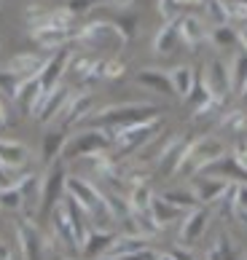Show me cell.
I'll list each match as a JSON object with an SVG mask.
<instances>
[{
  "label": "cell",
  "mask_w": 247,
  "mask_h": 260,
  "mask_svg": "<svg viewBox=\"0 0 247 260\" xmlns=\"http://www.w3.org/2000/svg\"><path fill=\"white\" fill-rule=\"evenodd\" d=\"M148 247V236L142 234H127V236H116V242L110 247V257H123L129 252H137V249H145Z\"/></svg>",
  "instance_id": "cell-26"
},
{
  "label": "cell",
  "mask_w": 247,
  "mask_h": 260,
  "mask_svg": "<svg viewBox=\"0 0 247 260\" xmlns=\"http://www.w3.org/2000/svg\"><path fill=\"white\" fill-rule=\"evenodd\" d=\"M210 217H212V209L204 207V204L191 209V212H186L183 225H180V247H191L196 239H202L207 225H210Z\"/></svg>",
  "instance_id": "cell-8"
},
{
  "label": "cell",
  "mask_w": 247,
  "mask_h": 260,
  "mask_svg": "<svg viewBox=\"0 0 247 260\" xmlns=\"http://www.w3.org/2000/svg\"><path fill=\"white\" fill-rule=\"evenodd\" d=\"M242 220H244V223H247V212H242Z\"/></svg>",
  "instance_id": "cell-54"
},
{
  "label": "cell",
  "mask_w": 247,
  "mask_h": 260,
  "mask_svg": "<svg viewBox=\"0 0 247 260\" xmlns=\"http://www.w3.org/2000/svg\"><path fill=\"white\" fill-rule=\"evenodd\" d=\"M204 75H207V81H210L212 94H215L218 100L226 102V97H229L231 89H234V83H231V67H226V62L215 59V62H210V67H207Z\"/></svg>",
  "instance_id": "cell-16"
},
{
  "label": "cell",
  "mask_w": 247,
  "mask_h": 260,
  "mask_svg": "<svg viewBox=\"0 0 247 260\" xmlns=\"http://www.w3.org/2000/svg\"><path fill=\"white\" fill-rule=\"evenodd\" d=\"M70 73L78 81H91V78H97V75H102V62L91 59V56H73Z\"/></svg>",
  "instance_id": "cell-27"
},
{
  "label": "cell",
  "mask_w": 247,
  "mask_h": 260,
  "mask_svg": "<svg viewBox=\"0 0 247 260\" xmlns=\"http://www.w3.org/2000/svg\"><path fill=\"white\" fill-rule=\"evenodd\" d=\"M100 260H116V257H110V255H105V257H100Z\"/></svg>",
  "instance_id": "cell-53"
},
{
  "label": "cell",
  "mask_w": 247,
  "mask_h": 260,
  "mask_svg": "<svg viewBox=\"0 0 247 260\" xmlns=\"http://www.w3.org/2000/svg\"><path fill=\"white\" fill-rule=\"evenodd\" d=\"M65 145H68V134L65 132H46L43 137V164L46 167H51V164L56 161L65 153Z\"/></svg>",
  "instance_id": "cell-25"
},
{
  "label": "cell",
  "mask_w": 247,
  "mask_h": 260,
  "mask_svg": "<svg viewBox=\"0 0 247 260\" xmlns=\"http://www.w3.org/2000/svg\"><path fill=\"white\" fill-rule=\"evenodd\" d=\"M150 215H153V220H156L161 228H164V225L172 223V220H177L180 215H183V212H180L177 207H172L169 201H164L161 196H156L153 204H150Z\"/></svg>",
  "instance_id": "cell-28"
},
{
  "label": "cell",
  "mask_w": 247,
  "mask_h": 260,
  "mask_svg": "<svg viewBox=\"0 0 247 260\" xmlns=\"http://www.w3.org/2000/svg\"><path fill=\"white\" fill-rule=\"evenodd\" d=\"M177 38H180V43L186 46V49H196L199 43L204 41V27L202 22H199L196 16H180L177 19Z\"/></svg>",
  "instance_id": "cell-19"
},
{
  "label": "cell",
  "mask_w": 247,
  "mask_h": 260,
  "mask_svg": "<svg viewBox=\"0 0 247 260\" xmlns=\"http://www.w3.org/2000/svg\"><path fill=\"white\" fill-rule=\"evenodd\" d=\"M207 260H239V252H236V247L231 244L229 236L218 234L215 244L210 247V252H207Z\"/></svg>",
  "instance_id": "cell-29"
},
{
  "label": "cell",
  "mask_w": 247,
  "mask_h": 260,
  "mask_svg": "<svg viewBox=\"0 0 247 260\" xmlns=\"http://www.w3.org/2000/svg\"><path fill=\"white\" fill-rule=\"evenodd\" d=\"M108 3H116V0H108ZM118 3H129V0H118Z\"/></svg>",
  "instance_id": "cell-52"
},
{
  "label": "cell",
  "mask_w": 247,
  "mask_h": 260,
  "mask_svg": "<svg viewBox=\"0 0 247 260\" xmlns=\"http://www.w3.org/2000/svg\"><path fill=\"white\" fill-rule=\"evenodd\" d=\"M46 62H49V59H46V56H41V54H16V56H11V59H8L6 70L22 75V78H35V75L43 73Z\"/></svg>",
  "instance_id": "cell-17"
},
{
  "label": "cell",
  "mask_w": 247,
  "mask_h": 260,
  "mask_svg": "<svg viewBox=\"0 0 247 260\" xmlns=\"http://www.w3.org/2000/svg\"><path fill=\"white\" fill-rule=\"evenodd\" d=\"M242 3H247V0H242Z\"/></svg>",
  "instance_id": "cell-56"
},
{
  "label": "cell",
  "mask_w": 247,
  "mask_h": 260,
  "mask_svg": "<svg viewBox=\"0 0 247 260\" xmlns=\"http://www.w3.org/2000/svg\"><path fill=\"white\" fill-rule=\"evenodd\" d=\"M51 228H54L56 239H62V244L68 249H78V252H81V242H78V236H75V228L70 223V215H68V209H65V204L54 207V212H51Z\"/></svg>",
  "instance_id": "cell-15"
},
{
  "label": "cell",
  "mask_w": 247,
  "mask_h": 260,
  "mask_svg": "<svg viewBox=\"0 0 247 260\" xmlns=\"http://www.w3.org/2000/svg\"><path fill=\"white\" fill-rule=\"evenodd\" d=\"M229 188H231L229 180L215 177V175H202V177H196L194 185H191L194 196L199 199V204H204V207H210V204H215V201H221Z\"/></svg>",
  "instance_id": "cell-10"
},
{
  "label": "cell",
  "mask_w": 247,
  "mask_h": 260,
  "mask_svg": "<svg viewBox=\"0 0 247 260\" xmlns=\"http://www.w3.org/2000/svg\"><path fill=\"white\" fill-rule=\"evenodd\" d=\"M159 118V108L150 102H121V105H108L97 113L89 115L91 126H102V129H118L127 123H142V121H153Z\"/></svg>",
  "instance_id": "cell-1"
},
{
  "label": "cell",
  "mask_w": 247,
  "mask_h": 260,
  "mask_svg": "<svg viewBox=\"0 0 247 260\" xmlns=\"http://www.w3.org/2000/svg\"><path fill=\"white\" fill-rule=\"evenodd\" d=\"M0 260H11V249H8L3 242H0Z\"/></svg>",
  "instance_id": "cell-47"
},
{
  "label": "cell",
  "mask_w": 247,
  "mask_h": 260,
  "mask_svg": "<svg viewBox=\"0 0 247 260\" xmlns=\"http://www.w3.org/2000/svg\"><path fill=\"white\" fill-rule=\"evenodd\" d=\"M161 199L169 201L172 207H177L180 212H191L196 207H202V204H199V199L194 196V190H167Z\"/></svg>",
  "instance_id": "cell-30"
},
{
  "label": "cell",
  "mask_w": 247,
  "mask_h": 260,
  "mask_svg": "<svg viewBox=\"0 0 247 260\" xmlns=\"http://www.w3.org/2000/svg\"><path fill=\"white\" fill-rule=\"evenodd\" d=\"M0 188H3V182H0Z\"/></svg>",
  "instance_id": "cell-55"
},
{
  "label": "cell",
  "mask_w": 247,
  "mask_h": 260,
  "mask_svg": "<svg viewBox=\"0 0 247 260\" xmlns=\"http://www.w3.org/2000/svg\"><path fill=\"white\" fill-rule=\"evenodd\" d=\"M236 212H247V182H236Z\"/></svg>",
  "instance_id": "cell-42"
},
{
  "label": "cell",
  "mask_w": 247,
  "mask_h": 260,
  "mask_svg": "<svg viewBox=\"0 0 247 260\" xmlns=\"http://www.w3.org/2000/svg\"><path fill=\"white\" fill-rule=\"evenodd\" d=\"M24 204V193L19 188V182H11V185H3L0 188V209H22Z\"/></svg>",
  "instance_id": "cell-31"
},
{
  "label": "cell",
  "mask_w": 247,
  "mask_h": 260,
  "mask_svg": "<svg viewBox=\"0 0 247 260\" xmlns=\"http://www.w3.org/2000/svg\"><path fill=\"white\" fill-rule=\"evenodd\" d=\"M97 3H100V0H68V6H65V8H68L70 14L78 16V14H83V11H89V8H94Z\"/></svg>",
  "instance_id": "cell-39"
},
{
  "label": "cell",
  "mask_w": 247,
  "mask_h": 260,
  "mask_svg": "<svg viewBox=\"0 0 247 260\" xmlns=\"http://www.w3.org/2000/svg\"><path fill=\"white\" fill-rule=\"evenodd\" d=\"M123 73H127V64H123V62H118V59H108V62H102V78L116 81V78H121Z\"/></svg>",
  "instance_id": "cell-38"
},
{
  "label": "cell",
  "mask_w": 247,
  "mask_h": 260,
  "mask_svg": "<svg viewBox=\"0 0 247 260\" xmlns=\"http://www.w3.org/2000/svg\"><path fill=\"white\" fill-rule=\"evenodd\" d=\"M196 78H199L196 70H194V67H188V64H177V67H172V70H169L172 89H175L177 97H183V100L191 97V91H194V86H196Z\"/></svg>",
  "instance_id": "cell-21"
},
{
  "label": "cell",
  "mask_w": 247,
  "mask_h": 260,
  "mask_svg": "<svg viewBox=\"0 0 247 260\" xmlns=\"http://www.w3.org/2000/svg\"><path fill=\"white\" fill-rule=\"evenodd\" d=\"M223 156H226V145L218 137H212V134L194 137L191 150H188V156H186L183 169H180V172H191V175H196V172H204L210 164L221 161Z\"/></svg>",
  "instance_id": "cell-3"
},
{
  "label": "cell",
  "mask_w": 247,
  "mask_h": 260,
  "mask_svg": "<svg viewBox=\"0 0 247 260\" xmlns=\"http://www.w3.org/2000/svg\"><path fill=\"white\" fill-rule=\"evenodd\" d=\"M234 158H236V164L247 172V142H239V145L234 148Z\"/></svg>",
  "instance_id": "cell-43"
},
{
  "label": "cell",
  "mask_w": 247,
  "mask_h": 260,
  "mask_svg": "<svg viewBox=\"0 0 247 260\" xmlns=\"http://www.w3.org/2000/svg\"><path fill=\"white\" fill-rule=\"evenodd\" d=\"M229 8H231V19H234V22L244 24V30H247V3H242V0H236V3H231Z\"/></svg>",
  "instance_id": "cell-40"
},
{
  "label": "cell",
  "mask_w": 247,
  "mask_h": 260,
  "mask_svg": "<svg viewBox=\"0 0 247 260\" xmlns=\"http://www.w3.org/2000/svg\"><path fill=\"white\" fill-rule=\"evenodd\" d=\"M239 97H244V100H247V83L242 86V91H239Z\"/></svg>",
  "instance_id": "cell-50"
},
{
  "label": "cell",
  "mask_w": 247,
  "mask_h": 260,
  "mask_svg": "<svg viewBox=\"0 0 247 260\" xmlns=\"http://www.w3.org/2000/svg\"><path fill=\"white\" fill-rule=\"evenodd\" d=\"M156 260H172V255H169V252H167V255H159Z\"/></svg>",
  "instance_id": "cell-51"
},
{
  "label": "cell",
  "mask_w": 247,
  "mask_h": 260,
  "mask_svg": "<svg viewBox=\"0 0 247 260\" xmlns=\"http://www.w3.org/2000/svg\"><path fill=\"white\" fill-rule=\"evenodd\" d=\"M204 6H207V14H210V22L215 27H226L231 22V8L226 0H204Z\"/></svg>",
  "instance_id": "cell-32"
},
{
  "label": "cell",
  "mask_w": 247,
  "mask_h": 260,
  "mask_svg": "<svg viewBox=\"0 0 247 260\" xmlns=\"http://www.w3.org/2000/svg\"><path fill=\"white\" fill-rule=\"evenodd\" d=\"M137 83L145 86L150 91H161V94H175L172 89V81H169V73L167 70H159V67H148L137 75Z\"/></svg>",
  "instance_id": "cell-23"
},
{
  "label": "cell",
  "mask_w": 247,
  "mask_h": 260,
  "mask_svg": "<svg viewBox=\"0 0 247 260\" xmlns=\"http://www.w3.org/2000/svg\"><path fill=\"white\" fill-rule=\"evenodd\" d=\"M65 193H68V177H65V169L54 167L49 175L43 177V185H41V215H51L54 207L62 204Z\"/></svg>",
  "instance_id": "cell-7"
},
{
  "label": "cell",
  "mask_w": 247,
  "mask_h": 260,
  "mask_svg": "<svg viewBox=\"0 0 247 260\" xmlns=\"http://www.w3.org/2000/svg\"><path fill=\"white\" fill-rule=\"evenodd\" d=\"M169 255H172V260H196L188 247H175V249H169Z\"/></svg>",
  "instance_id": "cell-44"
},
{
  "label": "cell",
  "mask_w": 247,
  "mask_h": 260,
  "mask_svg": "<svg viewBox=\"0 0 247 260\" xmlns=\"http://www.w3.org/2000/svg\"><path fill=\"white\" fill-rule=\"evenodd\" d=\"M180 38H177V22H164L161 30L153 38V54L156 56H169L177 49Z\"/></svg>",
  "instance_id": "cell-24"
},
{
  "label": "cell",
  "mask_w": 247,
  "mask_h": 260,
  "mask_svg": "<svg viewBox=\"0 0 247 260\" xmlns=\"http://www.w3.org/2000/svg\"><path fill=\"white\" fill-rule=\"evenodd\" d=\"M70 97H73V94H70V89L65 83L54 86V89L43 97L41 108H38V113H35V118L41 121V123H54L56 118H59V113L65 110V105H68Z\"/></svg>",
  "instance_id": "cell-11"
},
{
  "label": "cell",
  "mask_w": 247,
  "mask_h": 260,
  "mask_svg": "<svg viewBox=\"0 0 247 260\" xmlns=\"http://www.w3.org/2000/svg\"><path fill=\"white\" fill-rule=\"evenodd\" d=\"M113 242H116V234H110L105 228H97V231H89L86 239L81 244V255L83 260H100L110 252Z\"/></svg>",
  "instance_id": "cell-12"
},
{
  "label": "cell",
  "mask_w": 247,
  "mask_h": 260,
  "mask_svg": "<svg viewBox=\"0 0 247 260\" xmlns=\"http://www.w3.org/2000/svg\"><path fill=\"white\" fill-rule=\"evenodd\" d=\"M159 126H161V118L142 121V123H127V126L110 129V132H113V145L118 148L121 156L135 153V150H140V148H145L148 142L156 137V129H159Z\"/></svg>",
  "instance_id": "cell-2"
},
{
  "label": "cell",
  "mask_w": 247,
  "mask_h": 260,
  "mask_svg": "<svg viewBox=\"0 0 247 260\" xmlns=\"http://www.w3.org/2000/svg\"><path fill=\"white\" fill-rule=\"evenodd\" d=\"M8 123V113H6V102H3V97H0V129H3Z\"/></svg>",
  "instance_id": "cell-46"
},
{
  "label": "cell",
  "mask_w": 247,
  "mask_h": 260,
  "mask_svg": "<svg viewBox=\"0 0 247 260\" xmlns=\"http://www.w3.org/2000/svg\"><path fill=\"white\" fill-rule=\"evenodd\" d=\"M16 239H19V247L24 252V260H43L46 257V242L41 236L30 220H16Z\"/></svg>",
  "instance_id": "cell-9"
},
{
  "label": "cell",
  "mask_w": 247,
  "mask_h": 260,
  "mask_svg": "<svg viewBox=\"0 0 247 260\" xmlns=\"http://www.w3.org/2000/svg\"><path fill=\"white\" fill-rule=\"evenodd\" d=\"M156 257H159V252H156V249L145 247V249H137V252H129V255L116 257V260H156Z\"/></svg>",
  "instance_id": "cell-41"
},
{
  "label": "cell",
  "mask_w": 247,
  "mask_h": 260,
  "mask_svg": "<svg viewBox=\"0 0 247 260\" xmlns=\"http://www.w3.org/2000/svg\"><path fill=\"white\" fill-rule=\"evenodd\" d=\"M30 81V78H22V75H16V73H11V70H0V89H3L11 100H16L19 97V91H22V86Z\"/></svg>",
  "instance_id": "cell-34"
},
{
  "label": "cell",
  "mask_w": 247,
  "mask_h": 260,
  "mask_svg": "<svg viewBox=\"0 0 247 260\" xmlns=\"http://www.w3.org/2000/svg\"><path fill=\"white\" fill-rule=\"evenodd\" d=\"M108 145H113V132L102 129V126H89L81 129L75 137H68V145H65V158H83L89 153H100L108 150Z\"/></svg>",
  "instance_id": "cell-4"
},
{
  "label": "cell",
  "mask_w": 247,
  "mask_h": 260,
  "mask_svg": "<svg viewBox=\"0 0 247 260\" xmlns=\"http://www.w3.org/2000/svg\"><path fill=\"white\" fill-rule=\"evenodd\" d=\"M231 83L236 91H242V86L247 83V51H239L231 64Z\"/></svg>",
  "instance_id": "cell-35"
},
{
  "label": "cell",
  "mask_w": 247,
  "mask_h": 260,
  "mask_svg": "<svg viewBox=\"0 0 247 260\" xmlns=\"http://www.w3.org/2000/svg\"><path fill=\"white\" fill-rule=\"evenodd\" d=\"M91 102H94V97L89 91H78L75 97L68 100V105H65V110L59 113V118H56V121L65 123V126H73V123L89 118V115H91Z\"/></svg>",
  "instance_id": "cell-14"
},
{
  "label": "cell",
  "mask_w": 247,
  "mask_h": 260,
  "mask_svg": "<svg viewBox=\"0 0 247 260\" xmlns=\"http://www.w3.org/2000/svg\"><path fill=\"white\" fill-rule=\"evenodd\" d=\"M153 199L156 196H153V190H150L148 180H142V177L132 180V188H129V196H127L132 212H148L150 204H153Z\"/></svg>",
  "instance_id": "cell-22"
},
{
  "label": "cell",
  "mask_w": 247,
  "mask_h": 260,
  "mask_svg": "<svg viewBox=\"0 0 247 260\" xmlns=\"http://www.w3.org/2000/svg\"><path fill=\"white\" fill-rule=\"evenodd\" d=\"M30 41H35L41 49H65V43L73 41L70 30H56V27H33Z\"/></svg>",
  "instance_id": "cell-18"
},
{
  "label": "cell",
  "mask_w": 247,
  "mask_h": 260,
  "mask_svg": "<svg viewBox=\"0 0 247 260\" xmlns=\"http://www.w3.org/2000/svg\"><path fill=\"white\" fill-rule=\"evenodd\" d=\"M70 62H73V54L68 49H56L54 56H49V62H46L43 73H41V86H43L46 94H49L54 86H59V78H62L65 67H70Z\"/></svg>",
  "instance_id": "cell-13"
},
{
  "label": "cell",
  "mask_w": 247,
  "mask_h": 260,
  "mask_svg": "<svg viewBox=\"0 0 247 260\" xmlns=\"http://www.w3.org/2000/svg\"><path fill=\"white\" fill-rule=\"evenodd\" d=\"M180 8H196V6H204V0H175Z\"/></svg>",
  "instance_id": "cell-45"
},
{
  "label": "cell",
  "mask_w": 247,
  "mask_h": 260,
  "mask_svg": "<svg viewBox=\"0 0 247 260\" xmlns=\"http://www.w3.org/2000/svg\"><path fill=\"white\" fill-rule=\"evenodd\" d=\"M3 177H6V167L0 164V182H3Z\"/></svg>",
  "instance_id": "cell-49"
},
{
  "label": "cell",
  "mask_w": 247,
  "mask_h": 260,
  "mask_svg": "<svg viewBox=\"0 0 247 260\" xmlns=\"http://www.w3.org/2000/svg\"><path fill=\"white\" fill-rule=\"evenodd\" d=\"M212 43H215V46H234V43H239V32L231 30L229 24H226V27H215Z\"/></svg>",
  "instance_id": "cell-36"
},
{
  "label": "cell",
  "mask_w": 247,
  "mask_h": 260,
  "mask_svg": "<svg viewBox=\"0 0 247 260\" xmlns=\"http://www.w3.org/2000/svg\"><path fill=\"white\" fill-rule=\"evenodd\" d=\"M221 129L226 132H234V134H242L247 132V113L239 110V108H234V110H226L221 115Z\"/></svg>",
  "instance_id": "cell-33"
},
{
  "label": "cell",
  "mask_w": 247,
  "mask_h": 260,
  "mask_svg": "<svg viewBox=\"0 0 247 260\" xmlns=\"http://www.w3.org/2000/svg\"><path fill=\"white\" fill-rule=\"evenodd\" d=\"M68 193L75 196V201L91 215H100V220H110V207L105 201V193L102 190H97V185H91L89 180L83 177H68Z\"/></svg>",
  "instance_id": "cell-6"
},
{
  "label": "cell",
  "mask_w": 247,
  "mask_h": 260,
  "mask_svg": "<svg viewBox=\"0 0 247 260\" xmlns=\"http://www.w3.org/2000/svg\"><path fill=\"white\" fill-rule=\"evenodd\" d=\"M27 148L22 145V142H14V140H3L0 137V164H3L6 169H22L24 164H27Z\"/></svg>",
  "instance_id": "cell-20"
},
{
  "label": "cell",
  "mask_w": 247,
  "mask_h": 260,
  "mask_svg": "<svg viewBox=\"0 0 247 260\" xmlns=\"http://www.w3.org/2000/svg\"><path fill=\"white\" fill-rule=\"evenodd\" d=\"M73 43L121 49V46L127 43V38L118 30V24H113V22H89V24L78 27V30H73Z\"/></svg>",
  "instance_id": "cell-5"
},
{
  "label": "cell",
  "mask_w": 247,
  "mask_h": 260,
  "mask_svg": "<svg viewBox=\"0 0 247 260\" xmlns=\"http://www.w3.org/2000/svg\"><path fill=\"white\" fill-rule=\"evenodd\" d=\"M244 260H247V257H244Z\"/></svg>",
  "instance_id": "cell-57"
},
{
  "label": "cell",
  "mask_w": 247,
  "mask_h": 260,
  "mask_svg": "<svg viewBox=\"0 0 247 260\" xmlns=\"http://www.w3.org/2000/svg\"><path fill=\"white\" fill-rule=\"evenodd\" d=\"M159 14H161V19L164 22H177L180 16H183V8H180L175 0H159Z\"/></svg>",
  "instance_id": "cell-37"
},
{
  "label": "cell",
  "mask_w": 247,
  "mask_h": 260,
  "mask_svg": "<svg viewBox=\"0 0 247 260\" xmlns=\"http://www.w3.org/2000/svg\"><path fill=\"white\" fill-rule=\"evenodd\" d=\"M239 43H244V51H247V30H239Z\"/></svg>",
  "instance_id": "cell-48"
}]
</instances>
